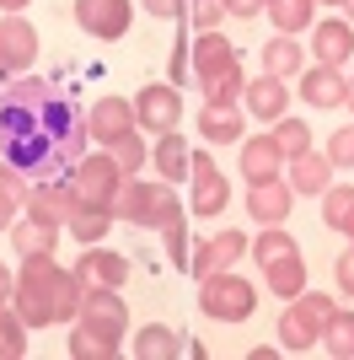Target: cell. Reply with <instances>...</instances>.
Instances as JSON below:
<instances>
[{
  "instance_id": "obj_49",
  "label": "cell",
  "mask_w": 354,
  "mask_h": 360,
  "mask_svg": "<svg viewBox=\"0 0 354 360\" xmlns=\"http://www.w3.org/2000/svg\"><path fill=\"white\" fill-rule=\"evenodd\" d=\"M339 6H343V22H354V0H339Z\"/></svg>"
},
{
  "instance_id": "obj_34",
  "label": "cell",
  "mask_w": 354,
  "mask_h": 360,
  "mask_svg": "<svg viewBox=\"0 0 354 360\" xmlns=\"http://www.w3.org/2000/svg\"><path fill=\"white\" fill-rule=\"evenodd\" d=\"M27 355V323L16 307H0V360H22Z\"/></svg>"
},
{
  "instance_id": "obj_23",
  "label": "cell",
  "mask_w": 354,
  "mask_h": 360,
  "mask_svg": "<svg viewBox=\"0 0 354 360\" xmlns=\"http://www.w3.org/2000/svg\"><path fill=\"white\" fill-rule=\"evenodd\" d=\"M70 355L75 360H118V355H124V339L91 328L86 317H75V323H70Z\"/></svg>"
},
{
  "instance_id": "obj_9",
  "label": "cell",
  "mask_w": 354,
  "mask_h": 360,
  "mask_svg": "<svg viewBox=\"0 0 354 360\" xmlns=\"http://www.w3.org/2000/svg\"><path fill=\"white\" fill-rule=\"evenodd\" d=\"M81 317H86L91 328L113 333V339L129 333V307H124L118 285H86V290H81Z\"/></svg>"
},
{
  "instance_id": "obj_22",
  "label": "cell",
  "mask_w": 354,
  "mask_h": 360,
  "mask_svg": "<svg viewBox=\"0 0 354 360\" xmlns=\"http://www.w3.org/2000/svg\"><path fill=\"white\" fill-rule=\"evenodd\" d=\"M59 231H65V226H54V221H38V215H16L11 221V248L22 258L27 253H59Z\"/></svg>"
},
{
  "instance_id": "obj_44",
  "label": "cell",
  "mask_w": 354,
  "mask_h": 360,
  "mask_svg": "<svg viewBox=\"0 0 354 360\" xmlns=\"http://www.w3.org/2000/svg\"><path fill=\"white\" fill-rule=\"evenodd\" d=\"M333 280H339V290H343V296H354V242L343 248L339 258H333Z\"/></svg>"
},
{
  "instance_id": "obj_30",
  "label": "cell",
  "mask_w": 354,
  "mask_h": 360,
  "mask_svg": "<svg viewBox=\"0 0 354 360\" xmlns=\"http://www.w3.org/2000/svg\"><path fill=\"white\" fill-rule=\"evenodd\" d=\"M322 221L343 237H354V188L349 183H327L322 188Z\"/></svg>"
},
{
  "instance_id": "obj_2",
  "label": "cell",
  "mask_w": 354,
  "mask_h": 360,
  "mask_svg": "<svg viewBox=\"0 0 354 360\" xmlns=\"http://www.w3.org/2000/svg\"><path fill=\"white\" fill-rule=\"evenodd\" d=\"M113 221H129V226H150V231H162V226L183 221V205H177V188L172 183H145V178H124L113 199Z\"/></svg>"
},
{
  "instance_id": "obj_26",
  "label": "cell",
  "mask_w": 354,
  "mask_h": 360,
  "mask_svg": "<svg viewBox=\"0 0 354 360\" xmlns=\"http://www.w3.org/2000/svg\"><path fill=\"white\" fill-rule=\"evenodd\" d=\"M150 162H156V172H162L166 183H177V178H188L193 150H188V140L177 135V129H166V135H156V146H150Z\"/></svg>"
},
{
  "instance_id": "obj_8",
  "label": "cell",
  "mask_w": 354,
  "mask_h": 360,
  "mask_svg": "<svg viewBox=\"0 0 354 360\" xmlns=\"http://www.w3.org/2000/svg\"><path fill=\"white\" fill-rule=\"evenodd\" d=\"M247 231H236V226H225V231H215L209 242H199L193 248V258H188V274L193 280H209V274H221V269H231L236 258H247Z\"/></svg>"
},
{
  "instance_id": "obj_16",
  "label": "cell",
  "mask_w": 354,
  "mask_h": 360,
  "mask_svg": "<svg viewBox=\"0 0 354 360\" xmlns=\"http://www.w3.org/2000/svg\"><path fill=\"white\" fill-rule=\"evenodd\" d=\"M284 172H290V188L301 199H322V188L327 183H333V172H339V167L327 162V150H301V156H290V162H284Z\"/></svg>"
},
{
  "instance_id": "obj_24",
  "label": "cell",
  "mask_w": 354,
  "mask_h": 360,
  "mask_svg": "<svg viewBox=\"0 0 354 360\" xmlns=\"http://www.w3.org/2000/svg\"><path fill=\"white\" fill-rule=\"evenodd\" d=\"M231 60H236V49H231V38H225L221 27L193 32V75H199V81H204V75H215V70H225Z\"/></svg>"
},
{
  "instance_id": "obj_13",
  "label": "cell",
  "mask_w": 354,
  "mask_h": 360,
  "mask_svg": "<svg viewBox=\"0 0 354 360\" xmlns=\"http://www.w3.org/2000/svg\"><path fill=\"white\" fill-rule=\"evenodd\" d=\"M295 81H301V97H306V108H322V113L343 108V97H349V75L333 70V65H306Z\"/></svg>"
},
{
  "instance_id": "obj_33",
  "label": "cell",
  "mask_w": 354,
  "mask_h": 360,
  "mask_svg": "<svg viewBox=\"0 0 354 360\" xmlns=\"http://www.w3.org/2000/svg\"><path fill=\"white\" fill-rule=\"evenodd\" d=\"M242 86H247V75H242V65H225V70H215V75H204L199 81V91H204V103H221V108H231L236 97H242Z\"/></svg>"
},
{
  "instance_id": "obj_43",
  "label": "cell",
  "mask_w": 354,
  "mask_h": 360,
  "mask_svg": "<svg viewBox=\"0 0 354 360\" xmlns=\"http://www.w3.org/2000/svg\"><path fill=\"white\" fill-rule=\"evenodd\" d=\"M327 162L333 167H354V124H343L339 135L327 140Z\"/></svg>"
},
{
  "instance_id": "obj_52",
  "label": "cell",
  "mask_w": 354,
  "mask_h": 360,
  "mask_svg": "<svg viewBox=\"0 0 354 360\" xmlns=\"http://www.w3.org/2000/svg\"><path fill=\"white\" fill-rule=\"evenodd\" d=\"M349 81H354V60H349Z\"/></svg>"
},
{
  "instance_id": "obj_1",
  "label": "cell",
  "mask_w": 354,
  "mask_h": 360,
  "mask_svg": "<svg viewBox=\"0 0 354 360\" xmlns=\"http://www.w3.org/2000/svg\"><path fill=\"white\" fill-rule=\"evenodd\" d=\"M86 113L54 81H16L0 97V162L38 178H70L86 156Z\"/></svg>"
},
{
  "instance_id": "obj_6",
  "label": "cell",
  "mask_w": 354,
  "mask_h": 360,
  "mask_svg": "<svg viewBox=\"0 0 354 360\" xmlns=\"http://www.w3.org/2000/svg\"><path fill=\"white\" fill-rule=\"evenodd\" d=\"M188 183H193V194H188V215H204V221H215V215L231 205V183H225L221 162H215L209 150H193V162H188Z\"/></svg>"
},
{
  "instance_id": "obj_32",
  "label": "cell",
  "mask_w": 354,
  "mask_h": 360,
  "mask_svg": "<svg viewBox=\"0 0 354 360\" xmlns=\"http://www.w3.org/2000/svg\"><path fill=\"white\" fill-rule=\"evenodd\" d=\"M322 349L339 360H354V312H343V307H333L322 323Z\"/></svg>"
},
{
  "instance_id": "obj_46",
  "label": "cell",
  "mask_w": 354,
  "mask_h": 360,
  "mask_svg": "<svg viewBox=\"0 0 354 360\" xmlns=\"http://www.w3.org/2000/svg\"><path fill=\"white\" fill-rule=\"evenodd\" d=\"M263 0H225V16H258Z\"/></svg>"
},
{
  "instance_id": "obj_51",
  "label": "cell",
  "mask_w": 354,
  "mask_h": 360,
  "mask_svg": "<svg viewBox=\"0 0 354 360\" xmlns=\"http://www.w3.org/2000/svg\"><path fill=\"white\" fill-rule=\"evenodd\" d=\"M343 108H349V113H354V81H349V97H343Z\"/></svg>"
},
{
  "instance_id": "obj_36",
  "label": "cell",
  "mask_w": 354,
  "mask_h": 360,
  "mask_svg": "<svg viewBox=\"0 0 354 360\" xmlns=\"http://www.w3.org/2000/svg\"><path fill=\"white\" fill-rule=\"evenodd\" d=\"M11 307L22 312V323H27V328H48V323H54V312H48V296H44V290H32V285H16Z\"/></svg>"
},
{
  "instance_id": "obj_28",
  "label": "cell",
  "mask_w": 354,
  "mask_h": 360,
  "mask_svg": "<svg viewBox=\"0 0 354 360\" xmlns=\"http://www.w3.org/2000/svg\"><path fill=\"white\" fill-rule=\"evenodd\" d=\"M27 188H32V178L22 172V167L0 162V231H11V221L22 215V205H27Z\"/></svg>"
},
{
  "instance_id": "obj_40",
  "label": "cell",
  "mask_w": 354,
  "mask_h": 360,
  "mask_svg": "<svg viewBox=\"0 0 354 360\" xmlns=\"http://www.w3.org/2000/svg\"><path fill=\"white\" fill-rule=\"evenodd\" d=\"M162 242H166V258H172L177 269H188V258H193V237H188V226H183V221L162 226Z\"/></svg>"
},
{
  "instance_id": "obj_27",
  "label": "cell",
  "mask_w": 354,
  "mask_h": 360,
  "mask_svg": "<svg viewBox=\"0 0 354 360\" xmlns=\"http://www.w3.org/2000/svg\"><path fill=\"white\" fill-rule=\"evenodd\" d=\"M199 135H204L209 146H242V113H236V108H221V103H204Z\"/></svg>"
},
{
  "instance_id": "obj_15",
  "label": "cell",
  "mask_w": 354,
  "mask_h": 360,
  "mask_svg": "<svg viewBox=\"0 0 354 360\" xmlns=\"http://www.w3.org/2000/svg\"><path fill=\"white\" fill-rule=\"evenodd\" d=\"M27 215H38V221H54V226H65L75 215V194H70V183L65 178H38L27 188V205H22Z\"/></svg>"
},
{
  "instance_id": "obj_35",
  "label": "cell",
  "mask_w": 354,
  "mask_h": 360,
  "mask_svg": "<svg viewBox=\"0 0 354 360\" xmlns=\"http://www.w3.org/2000/svg\"><path fill=\"white\" fill-rule=\"evenodd\" d=\"M107 226H113V210H75L70 221H65V231H70L81 248H91V242L107 237Z\"/></svg>"
},
{
  "instance_id": "obj_41",
  "label": "cell",
  "mask_w": 354,
  "mask_h": 360,
  "mask_svg": "<svg viewBox=\"0 0 354 360\" xmlns=\"http://www.w3.org/2000/svg\"><path fill=\"white\" fill-rule=\"evenodd\" d=\"M221 16H225V0H188V22H193V32L221 27Z\"/></svg>"
},
{
  "instance_id": "obj_7",
  "label": "cell",
  "mask_w": 354,
  "mask_h": 360,
  "mask_svg": "<svg viewBox=\"0 0 354 360\" xmlns=\"http://www.w3.org/2000/svg\"><path fill=\"white\" fill-rule=\"evenodd\" d=\"M134 124H140V129H150V135L177 129V124H183V91L166 86V81H150V86L134 97Z\"/></svg>"
},
{
  "instance_id": "obj_10",
  "label": "cell",
  "mask_w": 354,
  "mask_h": 360,
  "mask_svg": "<svg viewBox=\"0 0 354 360\" xmlns=\"http://www.w3.org/2000/svg\"><path fill=\"white\" fill-rule=\"evenodd\" d=\"M134 6L129 0H75V27L91 38H124Z\"/></svg>"
},
{
  "instance_id": "obj_39",
  "label": "cell",
  "mask_w": 354,
  "mask_h": 360,
  "mask_svg": "<svg viewBox=\"0 0 354 360\" xmlns=\"http://www.w3.org/2000/svg\"><path fill=\"white\" fill-rule=\"evenodd\" d=\"M107 150H113V162L124 167V178H134V172H140V167L150 162V146H145V140H140V135H134V129H129V135H124V140H113V146H107Z\"/></svg>"
},
{
  "instance_id": "obj_31",
  "label": "cell",
  "mask_w": 354,
  "mask_h": 360,
  "mask_svg": "<svg viewBox=\"0 0 354 360\" xmlns=\"http://www.w3.org/2000/svg\"><path fill=\"white\" fill-rule=\"evenodd\" d=\"M263 11L280 32H306L317 22V0H263Z\"/></svg>"
},
{
  "instance_id": "obj_11",
  "label": "cell",
  "mask_w": 354,
  "mask_h": 360,
  "mask_svg": "<svg viewBox=\"0 0 354 360\" xmlns=\"http://www.w3.org/2000/svg\"><path fill=\"white\" fill-rule=\"evenodd\" d=\"M311 54H317V65L349 70V60H354V22H343V16L311 22Z\"/></svg>"
},
{
  "instance_id": "obj_20",
  "label": "cell",
  "mask_w": 354,
  "mask_h": 360,
  "mask_svg": "<svg viewBox=\"0 0 354 360\" xmlns=\"http://www.w3.org/2000/svg\"><path fill=\"white\" fill-rule=\"evenodd\" d=\"M242 178H247V183L284 178V150H280V140H274V135L242 140Z\"/></svg>"
},
{
  "instance_id": "obj_29",
  "label": "cell",
  "mask_w": 354,
  "mask_h": 360,
  "mask_svg": "<svg viewBox=\"0 0 354 360\" xmlns=\"http://www.w3.org/2000/svg\"><path fill=\"white\" fill-rule=\"evenodd\" d=\"M183 355V333H172L166 323H145L134 333V360H177Z\"/></svg>"
},
{
  "instance_id": "obj_12",
  "label": "cell",
  "mask_w": 354,
  "mask_h": 360,
  "mask_svg": "<svg viewBox=\"0 0 354 360\" xmlns=\"http://www.w3.org/2000/svg\"><path fill=\"white\" fill-rule=\"evenodd\" d=\"M290 205H295V188L284 178L247 183V215L258 226H284V221H290Z\"/></svg>"
},
{
  "instance_id": "obj_5",
  "label": "cell",
  "mask_w": 354,
  "mask_h": 360,
  "mask_svg": "<svg viewBox=\"0 0 354 360\" xmlns=\"http://www.w3.org/2000/svg\"><path fill=\"white\" fill-rule=\"evenodd\" d=\"M199 312L215 317V323H247L258 312V290L242 274L221 269V274H209V280H199Z\"/></svg>"
},
{
  "instance_id": "obj_47",
  "label": "cell",
  "mask_w": 354,
  "mask_h": 360,
  "mask_svg": "<svg viewBox=\"0 0 354 360\" xmlns=\"http://www.w3.org/2000/svg\"><path fill=\"white\" fill-rule=\"evenodd\" d=\"M11 296H16V274L0 264V307H11Z\"/></svg>"
},
{
  "instance_id": "obj_50",
  "label": "cell",
  "mask_w": 354,
  "mask_h": 360,
  "mask_svg": "<svg viewBox=\"0 0 354 360\" xmlns=\"http://www.w3.org/2000/svg\"><path fill=\"white\" fill-rule=\"evenodd\" d=\"M0 81H11V65H6V54H0Z\"/></svg>"
},
{
  "instance_id": "obj_17",
  "label": "cell",
  "mask_w": 354,
  "mask_h": 360,
  "mask_svg": "<svg viewBox=\"0 0 354 360\" xmlns=\"http://www.w3.org/2000/svg\"><path fill=\"white\" fill-rule=\"evenodd\" d=\"M242 103H247V113L258 124H274V119L290 113V86H284L280 75H258V81L242 86Z\"/></svg>"
},
{
  "instance_id": "obj_14",
  "label": "cell",
  "mask_w": 354,
  "mask_h": 360,
  "mask_svg": "<svg viewBox=\"0 0 354 360\" xmlns=\"http://www.w3.org/2000/svg\"><path fill=\"white\" fill-rule=\"evenodd\" d=\"M134 129V103L129 97H97L86 113V135L103 140V146H113V140H124Z\"/></svg>"
},
{
  "instance_id": "obj_21",
  "label": "cell",
  "mask_w": 354,
  "mask_h": 360,
  "mask_svg": "<svg viewBox=\"0 0 354 360\" xmlns=\"http://www.w3.org/2000/svg\"><path fill=\"white\" fill-rule=\"evenodd\" d=\"M263 75H280V81H295V75L306 70V49L295 32H280V38H263Z\"/></svg>"
},
{
  "instance_id": "obj_48",
  "label": "cell",
  "mask_w": 354,
  "mask_h": 360,
  "mask_svg": "<svg viewBox=\"0 0 354 360\" xmlns=\"http://www.w3.org/2000/svg\"><path fill=\"white\" fill-rule=\"evenodd\" d=\"M27 6H32V0H0V11H6V16H11V11H27Z\"/></svg>"
},
{
  "instance_id": "obj_25",
  "label": "cell",
  "mask_w": 354,
  "mask_h": 360,
  "mask_svg": "<svg viewBox=\"0 0 354 360\" xmlns=\"http://www.w3.org/2000/svg\"><path fill=\"white\" fill-rule=\"evenodd\" d=\"M263 285H268V296L295 301L301 290H306V258L284 253V258H274V264H263Z\"/></svg>"
},
{
  "instance_id": "obj_4",
  "label": "cell",
  "mask_w": 354,
  "mask_h": 360,
  "mask_svg": "<svg viewBox=\"0 0 354 360\" xmlns=\"http://www.w3.org/2000/svg\"><path fill=\"white\" fill-rule=\"evenodd\" d=\"M333 307H339V301L317 296V290H301L295 301H284V312H280V349H290V355L317 349V345H322V323H327Z\"/></svg>"
},
{
  "instance_id": "obj_38",
  "label": "cell",
  "mask_w": 354,
  "mask_h": 360,
  "mask_svg": "<svg viewBox=\"0 0 354 360\" xmlns=\"http://www.w3.org/2000/svg\"><path fill=\"white\" fill-rule=\"evenodd\" d=\"M247 253L258 258V264H274V258H284V253H301V248H295V237L284 231V226H263V237L252 242Z\"/></svg>"
},
{
  "instance_id": "obj_19",
  "label": "cell",
  "mask_w": 354,
  "mask_h": 360,
  "mask_svg": "<svg viewBox=\"0 0 354 360\" xmlns=\"http://www.w3.org/2000/svg\"><path fill=\"white\" fill-rule=\"evenodd\" d=\"M75 274H81V285H124L129 280V258L103 248V242H91L86 253L75 258Z\"/></svg>"
},
{
  "instance_id": "obj_45",
  "label": "cell",
  "mask_w": 354,
  "mask_h": 360,
  "mask_svg": "<svg viewBox=\"0 0 354 360\" xmlns=\"http://www.w3.org/2000/svg\"><path fill=\"white\" fill-rule=\"evenodd\" d=\"M150 16H162V22H183L188 16V0H140Z\"/></svg>"
},
{
  "instance_id": "obj_42",
  "label": "cell",
  "mask_w": 354,
  "mask_h": 360,
  "mask_svg": "<svg viewBox=\"0 0 354 360\" xmlns=\"http://www.w3.org/2000/svg\"><path fill=\"white\" fill-rule=\"evenodd\" d=\"M166 75L177 81V91H183V81L193 75V38H177L172 44V60H166Z\"/></svg>"
},
{
  "instance_id": "obj_3",
  "label": "cell",
  "mask_w": 354,
  "mask_h": 360,
  "mask_svg": "<svg viewBox=\"0 0 354 360\" xmlns=\"http://www.w3.org/2000/svg\"><path fill=\"white\" fill-rule=\"evenodd\" d=\"M70 194H75V210H113L118 188H124V167L113 162V150H91L70 167Z\"/></svg>"
},
{
  "instance_id": "obj_18",
  "label": "cell",
  "mask_w": 354,
  "mask_h": 360,
  "mask_svg": "<svg viewBox=\"0 0 354 360\" xmlns=\"http://www.w3.org/2000/svg\"><path fill=\"white\" fill-rule=\"evenodd\" d=\"M0 54L11 65V75L32 70V60H38V32H32V22H22V11L0 16Z\"/></svg>"
},
{
  "instance_id": "obj_37",
  "label": "cell",
  "mask_w": 354,
  "mask_h": 360,
  "mask_svg": "<svg viewBox=\"0 0 354 360\" xmlns=\"http://www.w3.org/2000/svg\"><path fill=\"white\" fill-rule=\"evenodd\" d=\"M268 135L280 140V150H284V162H290V156H301V150H311V124L290 119V113H284V119H274V129H268Z\"/></svg>"
}]
</instances>
